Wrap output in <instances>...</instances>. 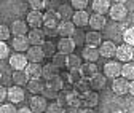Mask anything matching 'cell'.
Listing matches in <instances>:
<instances>
[{
	"instance_id": "30bf717a",
	"label": "cell",
	"mask_w": 134,
	"mask_h": 113,
	"mask_svg": "<svg viewBox=\"0 0 134 113\" xmlns=\"http://www.w3.org/2000/svg\"><path fill=\"white\" fill-rule=\"evenodd\" d=\"M112 91L116 94V96H125V94H128V91H129V81L128 80H125V78H115L113 80V83H112Z\"/></svg>"
},
{
	"instance_id": "8d00e7d4",
	"label": "cell",
	"mask_w": 134,
	"mask_h": 113,
	"mask_svg": "<svg viewBox=\"0 0 134 113\" xmlns=\"http://www.w3.org/2000/svg\"><path fill=\"white\" fill-rule=\"evenodd\" d=\"M51 59H53L51 64H53V66H54L58 70L62 69V67H65V59H67V56H64V54H61V53H56Z\"/></svg>"
},
{
	"instance_id": "5b68a950",
	"label": "cell",
	"mask_w": 134,
	"mask_h": 113,
	"mask_svg": "<svg viewBox=\"0 0 134 113\" xmlns=\"http://www.w3.org/2000/svg\"><path fill=\"white\" fill-rule=\"evenodd\" d=\"M7 97L10 99L11 104H19V102L24 100L26 92H24V89L19 88V86H11V88L7 89Z\"/></svg>"
},
{
	"instance_id": "603a6c76",
	"label": "cell",
	"mask_w": 134,
	"mask_h": 113,
	"mask_svg": "<svg viewBox=\"0 0 134 113\" xmlns=\"http://www.w3.org/2000/svg\"><path fill=\"white\" fill-rule=\"evenodd\" d=\"M85 43H86V46L97 48L100 43H102V37H100L99 32H93V30H90L88 34H85Z\"/></svg>"
},
{
	"instance_id": "2e32d148",
	"label": "cell",
	"mask_w": 134,
	"mask_h": 113,
	"mask_svg": "<svg viewBox=\"0 0 134 113\" xmlns=\"http://www.w3.org/2000/svg\"><path fill=\"white\" fill-rule=\"evenodd\" d=\"M32 29H40L43 27V13L42 11H29L27 14V22Z\"/></svg>"
},
{
	"instance_id": "f5cc1de1",
	"label": "cell",
	"mask_w": 134,
	"mask_h": 113,
	"mask_svg": "<svg viewBox=\"0 0 134 113\" xmlns=\"http://www.w3.org/2000/svg\"><path fill=\"white\" fill-rule=\"evenodd\" d=\"M18 113H32V111H30L27 107H24V108H19V110H18Z\"/></svg>"
},
{
	"instance_id": "11a10c76",
	"label": "cell",
	"mask_w": 134,
	"mask_h": 113,
	"mask_svg": "<svg viewBox=\"0 0 134 113\" xmlns=\"http://www.w3.org/2000/svg\"><path fill=\"white\" fill-rule=\"evenodd\" d=\"M113 113H126V111H123V110H116V111H113Z\"/></svg>"
},
{
	"instance_id": "4fadbf2b",
	"label": "cell",
	"mask_w": 134,
	"mask_h": 113,
	"mask_svg": "<svg viewBox=\"0 0 134 113\" xmlns=\"http://www.w3.org/2000/svg\"><path fill=\"white\" fill-rule=\"evenodd\" d=\"M56 50H58V53H61L64 56H69V54H74L75 45L70 38H61L56 45Z\"/></svg>"
},
{
	"instance_id": "4dcf8cb0",
	"label": "cell",
	"mask_w": 134,
	"mask_h": 113,
	"mask_svg": "<svg viewBox=\"0 0 134 113\" xmlns=\"http://www.w3.org/2000/svg\"><path fill=\"white\" fill-rule=\"evenodd\" d=\"M11 78H13V81H14V86H19V88H21L23 85H27V81H29V80L26 78V75H24L23 70H16V72H13Z\"/></svg>"
},
{
	"instance_id": "7dc6e473",
	"label": "cell",
	"mask_w": 134,
	"mask_h": 113,
	"mask_svg": "<svg viewBox=\"0 0 134 113\" xmlns=\"http://www.w3.org/2000/svg\"><path fill=\"white\" fill-rule=\"evenodd\" d=\"M121 5H123V8L126 10V13H132V10H134V3L131 2V0H123V2H120Z\"/></svg>"
},
{
	"instance_id": "ba28073f",
	"label": "cell",
	"mask_w": 134,
	"mask_h": 113,
	"mask_svg": "<svg viewBox=\"0 0 134 113\" xmlns=\"http://www.w3.org/2000/svg\"><path fill=\"white\" fill-rule=\"evenodd\" d=\"M97 51H99V57L102 56V57L112 59V57H115L116 46H115V43H113V41H104V43H100V45H99Z\"/></svg>"
},
{
	"instance_id": "52a82bcc",
	"label": "cell",
	"mask_w": 134,
	"mask_h": 113,
	"mask_svg": "<svg viewBox=\"0 0 134 113\" xmlns=\"http://www.w3.org/2000/svg\"><path fill=\"white\" fill-rule=\"evenodd\" d=\"M46 105H48L46 99L42 97L40 94L38 96H32V99H30V108L29 110L32 113H43L46 110Z\"/></svg>"
},
{
	"instance_id": "74e56055",
	"label": "cell",
	"mask_w": 134,
	"mask_h": 113,
	"mask_svg": "<svg viewBox=\"0 0 134 113\" xmlns=\"http://www.w3.org/2000/svg\"><path fill=\"white\" fill-rule=\"evenodd\" d=\"M123 40H125V45H129V46L134 45V29L132 27L123 30Z\"/></svg>"
},
{
	"instance_id": "484cf974",
	"label": "cell",
	"mask_w": 134,
	"mask_h": 113,
	"mask_svg": "<svg viewBox=\"0 0 134 113\" xmlns=\"http://www.w3.org/2000/svg\"><path fill=\"white\" fill-rule=\"evenodd\" d=\"M58 16H59V19L61 21H70L72 19V16H74V10H72V7L70 5H67V3H64V5H59V8H58Z\"/></svg>"
},
{
	"instance_id": "db71d44e",
	"label": "cell",
	"mask_w": 134,
	"mask_h": 113,
	"mask_svg": "<svg viewBox=\"0 0 134 113\" xmlns=\"http://www.w3.org/2000/svg\"><path fill=\"white\" fill-rule=\"evenodd\" d=\"M83 113H94L93 110H88V108H85V110H83Z\"/></svg>"
},
{
	"instance_id": "e575fe53",
	"label": "cell",
	"mask_w": 134,
	"mask_h": 113,
	"mask_svg": "<svg viewBox=\"0 0 134 113\" xmlns=\"http://www.w3.org/2000/svg\"><path fill=\"white\" fill-rule=\"evenodd\" d=\"M74 86H75V89H74V91H77V92H78L80 96H83L85 92L91 91V89H90V83L86 81V80H83V78L80 80V81H77V83H75Z\"/></svg>"
},
{
	"instance_id": "9f6ffc18",
	"label": "cell",
	"mask_w": 134,
	"mask_h": 113,
	"mask_svg": "<svg viewBox=\"0 0 134 113\" xmlns=\"http://www.w3.org/2000/svg\"><path fill=\"white\" fill-rule=\"evenodd\" d=\"M0 80H2V73H0Z\"/></svg>"
},
{
	"instance_id": "7c38bea8",
	"label": "cell",
	"mask_w": 134,
	"mask_h": 113,
	"mask_svg": "<svg viewBox=\"0 0 134 113\" xmlns=\"http://www.w3.org/2000/svg\"><path fill=\"white\" fill-rule=\"evenodd\" d=\"M26 37L29 40V45H32V46H42L45 38H46L42 29H32L29 32V35H26Z\"/></svg>"
},
{
	"instance_id": "b9f144b4",
	"label": "cell",
	"mask_w": 134,
	"mask_h": 113,
	"mask_svg": "<svg viewBox=\"0 0 134 113\" xmlns=\"http://www.w3.org/2000/svg\"><path fill=\"white\" fill-rule=\"evenodd\" d=\"M29 8L30 11H42L45 10V2L43 0H32V2H29Z\"/></svg>"
},
{
	"instance_id": "7a4b0ae2",
	"label": "cell",
	"mask_w": 134,
	"mask_h": 113,
	"mask_svg": "<svg viewBox=\"0 0 134 113\" xmlns=\"http://www.w3.org/2000/svg\"><path fill=\"white\" fill-rule=\"evenodd\" d=\"M109 14H110V18H112L113 21H116V22L125 21V19H126V16H128L126 10L123 8V5H121L120 2L110 5V8H109Z\"/></svg>"
},
{
	"instance_id": "681fc988",
	"label": "cell",
	"mask_w": 134,
	"mask_h": 113,
	"mask_svg": "<svg viewBox=\"0 0 134 113\" xmlns=\"http://www.w3.org/2000/svg\"><path fill=\"white\" fill-rule=\"evenodd\" d=\"M5 99H7V88L0 85V102H5Z\"/></svg>"
},
{
	"instance_id": "836d02e7",
	"label": "cell",
	"mask_w": 134,
	"mask_h": 113,
	"mask_svg": "<svg viewBox=\"0 0 134 113\" xmlns=\"http://www.w3.org/2000/svg\"><path fill=\"white\" fill-rule=\"evenodd\" d=\"M70 40L74 41L75 46L83 45V43H85V32H83L81 29H75V30H74V34L70 35Z\"/></svg>"
},
{
	"instance_id": "9a60e30c",
	"label": "cell",
	"mask_w": 134,
	"mask_h": 113,
	"mask_svg": "<svg viewBox=\"0 0 134 113\" xmlns=\"http://www.w3.org/2000/svg\"><path fill=\"white\" fill-rule=\"evenodd\" d=\"M107 21H105V16H100V14H91L90 16V19H88V26L93 29V32H99V30H102L105 27Z\"/></svg>"
},
{
	"instance_id": "bcb514c9",
	"label": "cell",
	"mask_w": 134,
	"mask_h": 113,
	"mask_svg": "<svg viewBox=\"0 0 134 113\" xmlns=\"http://www.w3.org/2000/svg\"><path fill=\"white\" fill-rule=\"evenodd\" d=\"M65 92H67V91H59L58 97H56V104H59V105L64 107V108H65Z\"/></svg>"
},
{
	"instance_id": "7402d4cb",
	"label": "cell",
	"mask_w": 134,
	"mask_h": 113,
	"mask_svg": "<svg viewBox=\"0 0 134 113\" xmlns=\"http://www.w3.org/2000/svg\"><path fill=\"white\" fill-rule=\"evenodd\" d=\"M65 105L69 108H74V107H81V96L77 92V91H69L65 92Z\"/></svg>"
},
{
	"instance_id": "d4e9b609",
	"label": "cell",
	"mask_w": 134,
	"mask_h": 113,
	"mask_svg": "<svg viewBox=\"0 0 134 113\" xmlns=\"http://www.w3.org/2000/svg\"><path fill=\"white\" fill-rule=\"evenodd\" d=\"M110 2L109 0H94L93 2V10L96 14H100V16H104L105 13H109V8H110Z\"/></svg>"
},
{
	"instance_id": "1f68e13d",
	"label": "cell",
	"mask_w": 134,
	"mask_h": 113,
	"mask_svg": "<svg viewBox=\"0 0 134 113\" xmlns=\"http://www.w3.org/2000/svg\"><path fill=\"white\" fill-rule=\"evenodd\" d=\"M46 85L51 88V89H54L56 92L62 91V88H64V81H62V78H61L59 75H56V76H54V78H51V80H48Z\"/></svg>"
},
{
	"instance_id": "83f0119b",
	"label": "cell",
	"mask_w": 134,
	"mask_h": 113,
	"mask_svg": "<svg viewBox=\"0 0 134 113\" xmlns=\"http://www.w3.org/2000/svg\"><path fill=\"white\" fill-rule=\"evenodd\" d=\"M58 72H59V70L53 66V64H46V66L42 67V76L46 78V81H48V80H51V78H54L56 75H59Z\"/></svg>"
},
{
	"instance_id": "c3c4849f",
	"label": "cell",
	"mask_w": 134,
	"mask_h": 113,
	"mask_svg": "<svg viewBox=\"0 0 134 113\" xmlns=\"http://www.w3.org/2000/svg\"><path fill=\"white\" fill-rule=\"evenodd\" d=\"M45 8H48V11H58L59 5L56 2H45Z\"/></svg>"
},
{
	"instance_id": "6da1fadb",
	"label": "cell",
	"mask_w": 134,
	"mask_h": 113,
	"mask_svg": "<svg viewBox=\"0 0 134 113\" xmlns=\"http://www.w3.org/2000/svg\"><path fill=\"white\" fill-rule=\"evenodd\" d=\"M132 53H134V50H132V46H129V45H120L118 48H116V53H115V57L118 59V61H121V62H132Z\"/></svg>"
},
{
	"instance_id": "f546056e",
	"label": "cell",
	"mask_w": 134,
	"mask_h": 113,
	"mask_svg": "<svg viewBox=\"0 0 134 113\" xmlns=\"http://www.w3.org/2000/svg\"><path fill=\"white\" fill-rule=\"evenodd\" d=\"M81 64H83V62H81V57L77 56V54H69V56H67V59H65V66L69 67V70L80 69Z\"/></svg>"
},
{
	"instance_id": "d6986e66",
	"label": "cell",
	"mask_w": 134,
	"mask_h": 113,
	"mask_svg": "<svg viewBox=\"0 0 134 113\" xmlns=\"http://www.w3.org/2000/svg\"><path fill=\"white\" fill-rule=\"evenodd\" d=\"M88 83H90V89L93 88V91H100V89H104L105 85H107V78L102 75V73H96L91 80H88Z\"/></svg>"
},
{
	"instance_id": "ee69618b",
	"label": "cell",
	"mask_w": 134,
	"mask_h": 113,
	"mask_svg": "<svg viewBox=\"0 0 134 113\" xmlns=\"http://www.w3.org/2000/svg\"><path fill=\"white\" fill-rule=\"evenodd\" d=\"M0 113H18V110H16V107L13 104H2Z\"/></svg>"
},
{
	"instance_id": "7bdbcfd3",
	"label": "cell",
	"mask_w": 134,
	"mask_h": 113,
	"mask_svg": "<svg viewBox=\"0 0 134 113\" xmlns=\"http://www.w3.org/2000/svg\"><path fill=\"white\" fill-rule=\"evenodd\" d=\"M10 27H7V26H3V24H0V41H5V40H8L10 38Z\"/></svg>"
},
{
	"instance_id": "60d3db41",
	"label": "cell",
	"mask_w": 134,
	"mask_h": 113,
	"mask_svg": "<svg viewBox=\"0 0 134 113\" xmlns=\"http://www.w3.org/2000/svg\"><path fill=\"white\" fill-rule=\"evenodd\" d=\"M45 111L46 113H65V108L61 107L59 104H56V100H54L53 104H48L46 105V110Z\"/></svg>"
},
{
	"instance_id": "f6af8a7d",
	"label": "cell",
	"mask_w": 134,
	"mask_h": 113,
	"mask_svg": "<svg viewBox=\"0 0 134 113\" xmlns=\"http://www.w3.org/2000/svg\"><path fill=\"white\" fill-rule=\"evenodd\" d=\"M10 56V48L5 41H0V59H5Z\"/></svg>"
},
{
	"instance_id": "277c9868",
	"label": "cell",
	"mask_w": 134,
	"mask_h": 113,
	"mask_svg": "<svg viewBox=\"0 0 134 113\" xmlns=\"http://www.w3.org/2000/svg\"><path fill=\"white\" fill-rule=\"evenodd\" d=\"M120 70H121V64H118V61H109L104 66V76L115 80L120 76Z\"/></svg>"
},
{
	"instance_id": "44dd1931",
	"label": "cell",
	"mask_w": 134,
	"mask_h": 113,
	"mask_svg": "<svg viewBox=\"0 0 134 113\" xmlns=\"http://www.w3.org/2000/svg\"><path fill=\"white\" fill-rule=\"evenodd\" d=\"M11 46H13L18 53H24V51H27L29 48H30L29 40H27L26 35H23V37H13V40H11Z\"/></svg>"
},
{
	"instance_id": "f907efd6",
	"label": "cell",
	"mask_w": 134,
	"mask_h": 113,
	"mask_svg": "<svg viewBox=\"0 0 134 113\" xmlns=\"http://www.w3.org/2000/svg\"><path fill=\"white\" fill-rule=\"evenodd\" d=\"M83 110L85 108L81 107H74V108H69V113H83Z\"/></svg>"
},
{
	"instance_id": "f35d334b",
	"label": "cell",
	"mask_w": 134,
	"mask_h": 113,
	"mask_svg": "<svg viewBox=\"0 0 134 113\" xmlns=\"http://www.w3.org/2000/svg\"><path fill=\"white\" fill-rule=\"evenodd\" d=\"M70 7H72V10H77V11H86L88 0H72Z\"/></svg>"
},
{
	"instance_id": "ab89813d",
	"label": "cell",
	"mask_w": 134,
	"mask_h": 113,
	"mask_svg": "<svg viewBox=\"0 0 134 113\" xmlns=\"http://www.w3.org/2000/svg\"><path fill=\"white\" fill-rule=\"evenodd\" d=\"M81 80V75H80V70L78 69H74V70H69V73H67V81L75 85L77 81H80Z\"/></svg>"
},
{
	"instance_id": "816d5d0a",
	"label": "cell",
	"mask_w": 134,
	"mask_h": 113,
	"mask_svg": "<svg viewBox=\"0 0 134 113\" xmlns=\"http://www.w3.org/2000/svg\"><path fill=\"white\" fill-rule=\"evenodd\" d=\"M128 94H131V96L134 94V83L132 81H129V91H128Z\"/></svg>"
},
{
	"instance_id": "9c48e42d",
	"label": "cell",
	"mask_w": 134,
	"mask_h": 113,
	"mask_svg": "<svg viewBox=\"0 0 134 113\" xmlns=\"http://www.w3.org/2000/svg\"><path fill=\"white\" fill-rule=\"evenodd\" d=\"M80 75H81V78L83 80H91L96 73H99V70H97V66L96 64H93V62H85V64H81L80 66Z\"/></svg>"
},
{
	"instance_id": "d6a6232c",
	"label": "cell",
	"mask_w": 134,
	"mask_h": 113,
	"mask_svg": "<svg viewBox=\"0 0 134 113\" xmlns=\"http://www.w3.org/2000/svg\"><path fill=\"white\" fill-rule=\"evenodd\" d=\"M29 85V91L34 94V96H38L43 89V83H42V80H30V81H27Z\"/></svg>"
},
{
	"instance_id": "e0dca14e",
	"label": "cell",
	"mask_w": 134,
	"mask_h": 113,
	"mask_svg": "<svg viewBox=\"0 0 134 113\" xmlns=\"http://www.w3.org/2000/svg\"><path fill=\"white\" fill-rule=\"evenodd\" d=\"M27 30H29V27L24 21L16 19V21H13V24L10 27V34H13V37H23V35H27Z\"/></svg>"
},
{
	"instance_id": "f1b7e54d",
	"label": "cell",
	"mask_w": 134,
	"mask_h": 113,
	"mask_svg": "<svg viewBox=\"0 0 134 113\" xmlns=\"http://www.w3.org/2000/svg\"><path fill=\"white\" fill-rule=\"evenodd\" d=\"M40 50H42V53H43L45 57H53L56 54V46H54V43L53 41H48V40L43 41V45L40 46Z\"/></svg>"
},
{
	"instance_id": "4316f807",
	"label": "cell",
	"mask_w": 134,
	"mask_h": 113,
	"mask_svg": "<svg viewBox=\"0 0 134 113\" xmlns=\"http://www.w3.org/2000/svg\"><path fill=\"white\" fill-rule=\"evenodd\" d=\"M120 75H121V78H125V80H131L132 81V78H134V66H132V62H126V64H123L121 66V70H120Z\"/></svg>"
},
{
	"instance_id": "8fae6325",
	"label": "cell",
	"mask_w": 134,
	"mask_h": 113,
	"mask_svg": "<svg viewBox=\"0 0 134 113\" xmlns=\"http://www.w3.org/2000/svg\"><path fill=\"white\" fill-rule=\"evenodd\" d=\"M23 72H24V75L29 81L30 80H40L42 78V66L40 64H29L27 62V66Z\"/></svg>"
},
{
	"instance_id": "8992f818",
	"label": "cell",
	"mask_w": 134,
	"mask_h": 113,
	"mask_svg": "<svg viewBox=\"0 0 134 113\" xmlns=\"http://www.w3.org/2000/svg\"><path fill=\"white\" fill-rule=\"evenodd\" d=\"M24 56H26V59H27L29 64H40L45 59V56H43V53L40 50V46H30Z\"/></svg>"
},
{
	"instance_id": "ffe728a7",
	"label": "cell",
	"mask_w": 134,
	"mask_h": 113,
	"mask_svg": "<svg viewBox=\"0 0 134 113\" xmlns=\"http://www.w3.org/2000/svg\"><path fill=\"white\" fill-rule=\"evenodd\" d=\"M88 19H90V14L86 11H74V16H72V24L75 27H85L88 26Z\"/></svg>"
},
{
	"instance_id": "3957f363",
	"label": "cell",
	"mask_w": 134,
	"mask_h": 113,
	"mask_svg": "<svg viewBox=\"0 0 134 113\" xmlns=\"http://www.w3.org/2000/svg\"><path fill=\"white\" fill-rule=\"evenodd\" d=\"M97 104H99V96H97V92L88 91V92H85V94L81 96V108L93 110Z\"/></svg>"
},
{
	"instance_id": "d590c367",
	"label": "cell",
	"mask_w": 134,
	"mask_h": 113,
	"mask_svg": "<svg viewBox=\"0 0 134 113\" xmlns=\"http://www.w3.org/2000/svg\"><path fill=\"white\" fill-rule=\"evenodd\" d=\"M58 94H59V92H56L54 89H51V88H49L48 85H43V89H42V92H40V96H42V97H45L46 100H48V99H53V100H56Z\"/></svg>"
},
{
	"instance_id": "ac0fdd59",
	"label": "cell",
	"mask_w": 134,
	"mask_h": 113,
	"mask_svg": "<svg viewBox=\"0 0 134 113\" xmlns=\"http://www.w3.org/2000/svg\"><path fill=\"white\" fill-rule=\"evenodd\" d=\"M75 26L70 21H59L58 24V35H61V38H70V35L74 34Z\"/></svg>"
},
{
	"instance_id": "cb8c5ba5",
	"label": "cell",
	"mask_w": 134,
	"mask_h": 113,
	"mask_svg": "<svg viewBox=\"0 0 134 113\" xmlns=\"http://www.w3.org/2000/svg\"><path fill=\"white\" fill-rule=\"evenodd\" d=\"M81 57H83V59H86V62H93V64H96V61L99 59V51H97V48L85 46V48H83V53H81Z\"/></svg>"
},
{
	"instance_id": "5bb4252c",
	"label": "cell",
	"mask_w": 134,
	"mask_h": 113,
	"mask_svg": "<svg viewBox=\"0 0 134 113\" xmlns=\"http://www.w3.org/2000/svg\"><path fill=\"white\" fill-rule=\"evenodd\" d=\"M27 66V59L24 54L21 53H16L13 56H10V67L16 72V70H24Z\"/></svg>"
}]
</instances>
